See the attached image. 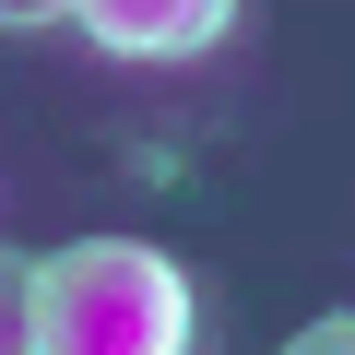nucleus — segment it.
Returning <instances> with one entry per match:
<instances>
[{
	"mask_svg": "<svg viewBox=\"0 0 355 355\" xmlns=\"http://www.w3.org/2000/svg\"><path fill=\"white\" fill-rule=\"evenodd\" d=\"M36 355H190V272L142 237H71L36 261Z\"/></svg>",
	"mask_w": 355,
	"mask_h": 355,
	"instance_id": "nucleus-1",
	"label": "nucleus"
},
{
	"mask_svg": "<svg viewBox=\"0 0 355 355\" xmlns=\"http://www.w3.org/2000/svg\"><path fill=\"white\" fill-rule=\"evenodd\" d=\"M71 12L107 60H202L237 0H71Z\"/></svg>",
	"mask_w": 355,
	"mask_h": 355,
	"instance_id": "nucleus-2",
	"label": "nucleus"
},
{
	"mask_svg": "<svg viewBox=\"0 0 355 355\" xmlns=\"http://www.w3.org/2000/svg\"><path fill=\"white\" fill-rule=\"evenodd\" d=\"M0 355H36V261L0 249Z\"/></svg>",
	"mask_w": 355,
	"mask_h": 355,
	"instance_id": "nucleus-3",
	"label": "nucleus"
},
{
	"mask_svg": "<svg viewBox=\"0 0 355 355\" xmlns=\"http://www.w3.org/2000/svg\"><path fill=\"white\" fill-rule=\"evenodd\" d=\"M284 355H355V320H308V331H296Z\"/></svg>",
	"mask_w": 355,
	"mask_h": 355,
	"instance_id": "nucleus-4",
	"label": "nucleus"
},
{
	"mask_svg": "<svg viewBox=\"0 0 355 355\" xmlns=\"http://www.w3.org/2000/svg\"><path fill=\"white\" fill-rule=\"evenodd\" d=\"M71 0H0V24H60Z\"/></svg>",
	"mask_w": 355,
	"mask_h": 355,
	"instance_id": "nucleus-5",
	"label": "nucleus"
}]
</instances>
